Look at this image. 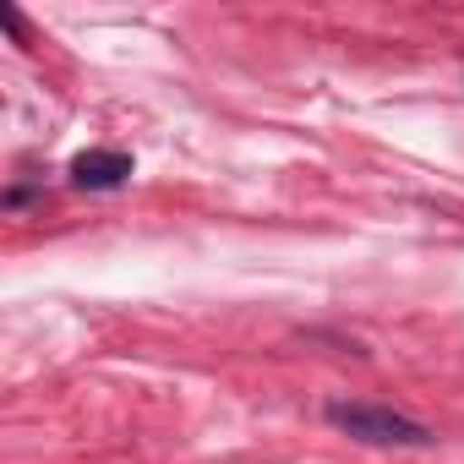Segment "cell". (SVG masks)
<instances>
[{"label":"cell","instance_id":"cell-1","mask_svg":"<svg viewBox=\"0 0 464 464\" xmlns=\"http://www.w3.org/2000/svg\"><path fill=\"white\" fill-rule=\"evenodd\" d=\"M328 426H339L344 437L366 442V448H431L437 431L420 426L415 415L404 410H388V404H361V399H334L328 410Z\"/></svg>","mask_w":464,"mask_h":464},{"label":"cell","instance_id":"cell-2","mask_svg":"<svg viewBox=\"0 0 464 464\" xmlns=\"http://www.w3.org/2000/svg\"><path fill=\"white\" fill-rule=\"evenodd\" d=\"M126 180H131V153H121V148H88L72 159V186H82V191H115Z\"/></svg>","mask_w":464,"mask_h":464}]
</instances>
